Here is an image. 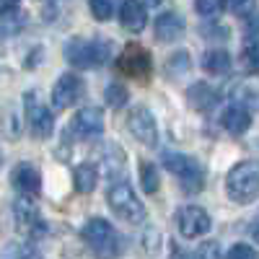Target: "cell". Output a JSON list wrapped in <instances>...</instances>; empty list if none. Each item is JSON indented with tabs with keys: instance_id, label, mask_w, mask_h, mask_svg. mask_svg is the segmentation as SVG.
Listing matches in <instances>:
<instances>
[{
	"instance_id": "obj_1",
	"label": "cell",
	"mask_w": 259,
	"mask_h": 259,
	"mask_svg": "<svg viewBox=\"0 0 259 259\" xmlns=\"http://www.w3.org/2000/svg\"><path fill=\"white\" fill-rule=\"evenodd\" d=\"M226 194L239 205L254 202L259 197V161L236 163L226 177Z\"/></svg>"
},
{
	"instance_id": "obj_2",
	"label": "cell",
	"mask_w": 259,
	"mask_h": 259,
	"mask_svg": "<svg viewBox=\"0 0 259 259\" xmlns=\"http://www.w3.org/2000/svg\"><path fill=\"white\" fill-rule=\"evenodd\" d=\"M106 202L114 210L117 218H122L124 223H143L145 221V205L138 200L135 189L127 182H114L106 194Z\"/></svg>"
},
{
	"instance_id": "obj_3",
	"label": "cell",
	"mask_w": 259,
	"mask_h": 259,
	"mask_svg": "<svg viewBox=\"0 0 259 259\" xmlns=\"http://www.w3.org/2000/svg\"><path fill=\"white\" fill-rule=\"evenodd\" d=\"M112 45L101 39H70L65 45V57L75 68H99L109 57Z\"/></svg>"
},
{
	"instance_id": "obj_4",
	"label": "cell",
	"mask_w": 259,
	"mask_h": 259,
	"mask_svg": "<svg viewBox=\"0 0 259 259\" xmlns=\"http://www.w3.org/2000/svg\"><path fill=\"white\" fill-rule=\"evenodd\" d=\"M163 166L182 182V187H184L187 192H200V189H202V182H205L202 166L194 161L192 156H184V153H166V156H163Z\"/></svg>"
},
{
	"instance_id": "obj_5",
	"label": "cell",
	"mask_w": 259,
	"mask_h": 259,
	"mask_svg": "<svg viewBox=\"0 0 259 259\" xmlns=\"http://www.w3.org/2000/svg\"><path fill=\"white\" fill-rule=\"evenodd\" d=\"M80 236H83V241L89 244L94 251H99V254H114V251H119V236L104 218H91L89 223L83 226Z\"/></svg>"
},
{
	"instance_id": "obj_6",
	"label": "cell",
	"mask_w": 259,
	"mask_h": 259,
	"mask_svg": "<svg viewBox=\"0 0 259 259\" xmlns=\"http://www.w3.org/2000/svg\"><path fill=\"white\" fill-rule=\"evenodd\" d=\"M117 70L124 73L127 78H135V80H148L150 70H153V60H150V52L140 45H127L122 50V55L117 57Z\"/></svg>"
},
{
	"instance_id": "obj_7",
	"label": "cell",
	"mask_w": 259,
	"mask_h": 259,
	"mask_svg": "<svg viewBox=\"0 0 259 259\" xmlns=\"http://www.w3.org/2000/svg\"><path fill=\"white\" fill-rule=\"evenodd\" d=\"M24 109H26V122H29L31 135H34L36 140L50 138L52 130H55V119H52V112L39 101L36 91H29V94L24 96Z\"/></svg>"
},
{
	"instance_id": "obj_8",
	"label": "cell",
	"mask_w": 259,
	"mask_h": 259,
	"mask_svg": "<svg viewBox=\"0 0 259 259\" xmlns=\"http://www.w3.org/2000/svg\"><path fill=\"white\" fill-rule=\"evenodd\" d=\"M177 226H179V233L184 236V239H197V236H205L210 231V215L197 207V205H187L179 210L177 215Z\"/></svg>"
},
{
	"instance_id": "obj_9",
	"label": "cell",
	"mask_w": 259,
	"mask_h": 259,
	"mask_svg": "<svg viewBox=\"0 0 259 259\" xmlns=\"http://www.w3.org/2000/svg\"><path fill=\"white\" fill-rule=\"evenodd\" d=\"M127 127L135 135V140H140L143 145H156L158 143V124L150 114V109L145 106H135L127 117Z\"/></svg>"
},
{
	"instance_id": "obj_10",
	"label": "cell",
	"mask_w": 259,
	"mask_h": 259,
	"mask_svg": "<svg viewBox=\"0 0 259 259\" xmlns=\"http://www.w3.org/2000/svg\"><path fill=\"white\" fill-rule=\"evenodd\" d=\"M83 80L73 73H65L57 78V83L52 85V106L55 109H68L73 106L80 96H83Z\"/></svg>"
},
{
	"instance_id": "obj_11",
	"label": "cell",
	"mask_w": 259,
	"mask_h": 259,
	"mask_svg": "<svg viewBox=\"0 0 259 259\" xmlns=\"http://www.w3.org/2000/svg\"><path fill=\"white\" fill-rule=\"evenodd\" d=\"M13 218H16L18 231H24V233H29V236L45 233V221H41L36 205H34L29 197L16 200V205H13Z\"/></svg>"
},
{
	"instance_id": "obj_12",
	"label": "cell",
	"mask_w": 259,
	"mask_h": 259,
	"mask_svg": "<svg viewBox=\"0 0 259 259\" xmlns=\"http://www.w3.org/2000/svg\"><path fill=\"white\" fill-rule=\"evenodd\" d=\"M73 133L80 138H96L104 133V112L99 106H85L73 117Z\"/></svg>"
},
{
	"instance_id": "obj_13",
	"label": "cell",
	"mask_w": 259,
	"mask_h": 259,
	"mask_svg": "<svg viewBox=\"0 0 259 259\" xmlns=\"http://www.w3.org/2000/svg\"><path fill=\"white\" fill-rule=\"evenodd\" d=\"M119 24L130 31V34H140L148 24V13L145 6L138 3V0H124L119 8Z\"/></svg>"
},
{
	"instance_id": "obj_14",
	"label": "cell",
	"mask_w": 259,
	"mask_h": 259,
	"mask_svg": "<svg viewBox=\"0 0 259 259\" xmlns=\"http://www.w3.org/2000/svg\"><path fill=\"white\" fill-rule=\"evenodd\" d=\"M11 182L18 192H24V194H36L41 189V177L31 163H18L13 168V174H11Z\"/></svg>"
},
{
	"instance_id": "obj_15",
	"label": "cell",
	"mask_w": 259,
	"mask_h": 259,
	"mask_svg": "<svg viewBox=\"0 0 259 259\" xmlns=\"http://www.w3.org/2000/svg\"><path fill=\"white\" fill-rule=\"evenodd\" d=\"M221 122H223V127L228 130L231 135H244L246 130L251 127V114H249L246 106L233 104V106H228V109L223 112Z\"/></svg>"
},
{
	"instance_id": "obj_16",
	"label": "cell",
	"mask_w": 259,
	"mask_h": 259,
	"mask_svg": "<svg viewBox=\"0 0 259 259\" xmlns=\"http://www.w3.org/2000/svg\"><path fill=\"white\" fill-rule=\"evenodd\" d=\"M153 29H156L158 41H174V39H179V36L184 34V21H182V16H177V13H161V16L156 18Z\"/></svg>"
},
{
	"instance_id": "obj_17",
	"label": "cell",
	"mask_w": 259,
	"mask_h": 259,
	"mask_svg": "<svg viewBox=\"0 0 259 259\" xmlns=\"http://www.w3.org/2000/svg\"><path fill=\"white\" fill-rule=\"evenodd\" d=\"M187 99L192 104V109L197 112H210L215 104H218V91H212L207 83H194L187 91Z\"/></svg>"
},
{
	"instance_id": "obj_18",
	"label": "cell",
	"mask_w": 259,
	"mask_h": 259,
	"mask_svg": "<svg viewBox=\"0 0 259 259\" xmlns=\"http://www.w3.org/2000/svg\"><path fill=\"white\" fill-rule=\"evenodd\" d=\"M202 68L207 75H226L231 70V55L226 50H210L202 57Z\"/></svg>"
},
{
	"instance_id": "obj_19",
	"label": "cell",
	"mask_w": 259,
	"mask_h": 259,
	"mask_svg": "<svg viewBox=\"0 0 259 259\" xmlns=\"http://www.w3.org/2000/svg\"><path fill=\"white\" fill-rule=\"evenodd\" d=\"M73 179H75V189H78L80 194H89V192L96 189V168H94L91 163H83V166L75 168Z\"/></svg>"
},
{
	"instance_id": "obj_20",
	"label": "cell",
	"mask_w": 259,
	"mask_h": 259,
	"mask_svg": "<svg viewBox=\"0 0 259 259\" xmlns=\"http://www.w3.org/2000/svg\"><path fill=\"white\" fill-rule=\"evenodd\" d=\"M138 171H140V184H143V189H145L148 194L158 192V187H161V177H158V168H156L153 163H150V161H140Z\"/></svg>"
},
{
	"instance_id": "obj_21",
	"label": "cell",
	"mask_w": 259,
	"mask_h": 259,
	"mask_svg": "<svg viewBox=\"0 0 259 259\" xmlns=\"http://www.w3.org/2000/svg\"><path fill=\"white\" fill-rule=\"evenodd\" d=\"M3 133H6L11 140L21 138V109H18V106H8V109H6V117H3Z\"/></svg>"
},
{
	"instance_id": "obj_22",
	"label": "cell",
	"mask_w": 259,
	"mask_h": 259,
	"mask_svg": "<svg viewBox=\"0 0 259 259\" xmlns=\"http://www.w3.org/2000/svg\"><path fill=\"white\" fill-rule=\"evenodd\" d=\"M104 96H106V104H109L112 109H122V106L127 104V89L119 85V83H109V85H106Z\"/></svg>"
},
{
	"instance_id": "obj_23",
	"label": "cell",
	"mask_w": 259,
	"mask_h": 259,
	"mask_svg": "<svg viewBox=\"0 0 259 259\" xmlns=\"http://www.w3.org/2000/svg\"><path fill=\"white\" fill-rule=\"evenodd\" d=\"M236 99L246 106H259V85H254V83L239 85V89H236Z\"/></svg>"
},
{
	"instance_id": "obj_24",
	"label": "cell",
	"mask_w": 259,
	"mask_h": 259,
	"mask_svg": "<svg viewBox=\"0 0 259 259\" xmlns=\"http://www.w3.org/2000/svg\"><path fill=\"white\" fill-rule=\"evenodd\" d=\"M187 68H189V55L187 52L171 55L168 62H166V73L168 75H182V73H187Z\"/></svg>"
},
{
	"instance_id": "obj_25",
	"label": "cell",
	"mask_w": 259,
	"mask_h": 259,
	"mask_svg": "<svg viewBox=\"0 0 259 259\" xmlns=\"http://www.w3.org/2000/svg\"><path fill=\"white\" fill-rule=\"evenodd\" d=\"M112 148V145H109ZM109 148H104V174L106 177H117L119 174V168H122V161H124V156H122V150H119V153H114V158L109 156Z\"/></svg>"
},
{
	"instance_id": "obj_26",
	"label": "cell",
	"mask_w": 259,
	"mask_h": 259,
	"mask_svg": "<svg viewBox=\"0 0 259 259\" xmlns=\"http://www.w3.org/2000/svg\"><path fill=\"white\" fill-rule=\"evenodd\" d=\"M197 13L205 16V18H215V16H221L223 6H226V0H197Z\"/></svg>"
},
{
	"instance_id": "obj_27",
	"label": "cell",
	"mask_w": 259,
	"mask_h": 259,
	"mask_svg": "<svg viewBox=\"0 0 259 259\" xmlns=\"http://www.w3.org/2000/svg\"><path fill=\"white\" fill-rule=\"evenodd\" d=\"M91 13L96 21H109L112 18V0H89Z\"/></svg>"
},
{
	"instance_id": "obj_28",
	"label": "cell",
	"mask_w": 259,
	"mask_h": 259,
	"mask_svg": "<svg viewBox=\"0 0 259 259\" xmlns=\"http://www.w3.org/2000/svg\"><path fill=\"white\" fill-rule=\"evenodd\" d=\"M226 6H228V11L236 13V16H251L256 0H226Z\"/></svg>"
},
{
	"instance_id": "obj_29",
	"label": "cell",
	"mask_w": 259,
	"mask_h": 259,
	"mask_svg": "<svg viewBox=\"0 0 259 259\" xmlns=\"http://www.w3.org/2000/svg\"><path fill=\"white\" fill-rule=\"evenodd\" d=\"M244 68L249 73H259V45L244 50Z\"/></svg>"
},
{
	"instance_id": "obj_30",
	"label": "cell",
	"mask_w": 259,
	"mask_h": 259,
	"mask_svg": "<svg viewBox=\"0 0 259 259\" xmlns=\"http://www.w3.org/2000/svg\"><path fill=\"white\" fill-rule=\"evenodd\" d=\"M228 256H231V259H256V256H259V251H256V249H251L249 244H236V246L228 251Z\"/></svg>"
},
{
	"instance_id": "obj_31",
	"label": "cell",
	"mask_w": 259,
	"mask_h": 259,
	"mask_svg": "<svg viewBox=\"0 0 259 259\" xmlns=\"http://www.w3.org/2000/svg\"><path fill=\"white\" fill-rule=\"evenodd\" d=\"M16 29H18V21H11V16L0 18V41L8 39V36H13V34H16Z\"/></svg>"
},
{
	"instance_id": "obj_32",
	"label": "cell",
	"mask_w": 259,
	"mask_h": 259,
	"mask_svg": "<svg viewBox=\"0 0 259 259\" xmlns=\"http://www.w3.org/2000/svg\"><path fill=\"white\" fill-rule=\"evenodd\" d=\"M197 256H221V251H218V244H215V241H207V244H202V246L197 249Z\"/></svg>"
},
{
	"instance_id": "obj_33",
	"label": "cell",
	"mask_w": 259,
	"mask_h": 259,
	"mask_svg": "<svg viewBox=\"0 0 259 259\" xmlns=\"http://www.w3.org/2000/svg\"><path fill=\"white\" fill-rule=\"evenodd\" d=\"M6 254H8V256H36V251L29 249V246H11Z\"/></svg>"
},
{
	"instance_id": "obj_34",
	"label": "cell",
	"mask_w": 259,
	"mask_h": 259,
	"mask_svg": "<svg viewBox=\"0 0 259 259\" xmlns=\"http://www.w3.org/2000/svg\"><path fill=\"white\" fill-rule=\"evenodd\" d=\"M249 231H251V239L259 244V212L254 215V221H251V228H249Z\"/></svg>"
},
{
	"instance_id": "obj_35",
	"label": "cell",
	"mask_w": 259,
	"mask_h": 259,
	"mask_svg": "<svg viewBox=\"0 0 259 259\" xmlns=\"http://www.w3.org/2000/svg\"><path fill=\"white\" fill-rule=\"evenodd\" d=\"M148 3H150V6H156V3H158V0H148Z\"/></svg>"
},
{
	"instance_id": "obj_36",
	"label": "cell",
	"mask_w": 259,
	"mask_h": 259,
	"mask_svg": "<svg viewBox=\"0 0 259 259\" xmlns=\"http://www.w3.org/2000/svg\"><path fill=\"white\" fill-rule=\"evenodd\" d=\"M0 161H3V156H0Z\"/></svg>"
}]
</instances>
